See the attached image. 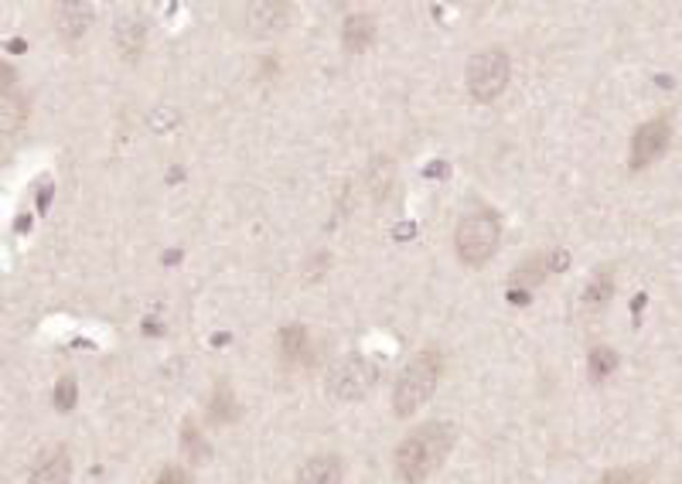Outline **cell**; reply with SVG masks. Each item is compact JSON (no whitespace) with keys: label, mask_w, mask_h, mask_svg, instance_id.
Instances as JSON below:
<instances>
[{"label":"cell","mask_w":682,"mask_h":484,"mask_svg":"<svg viewBox=\"0 0 682 484\" xmlns=\"http://www.w3.org/2000/svg\"><path fill=\"white\" fill-rule=\"evenodd\" d=\"M451 423H423L396 448V474L403 484H423L454 448Z\"/></svg>","instance_id":"6da1fadb"},{"label":"cell","mask_w":682,"mask_h":484,"mask_svg":"<svg viewBox=\"0 0 682 484\" xmlns=\"http://www.w3.org/2000/svg\"><path fill=\"white\" fill-rule=\"evenodd\" d=\"M0 109H4V130L14 134L24 124V103L11 90H4V103H0Z\"/></svg>","instance_id":"5bb4252c"},{"label":"cell","mask_w":682,"mask_h":484,"mask_svg":"<svg viewBox=\"0 0 682 484\" xmlns=\"http://www.w3.org/2000/svg\"><path fill=\"white\" fill-rule=\"evenodd\" d=\"M287 4H250L246 8V24H250V31L253 34H273V31H280L287 24Z\"/></svg>","instance_id":"30bf717a"},{"label":"cell","mask_w":682,"mask_h":484,"mask_svg":"<svg viewBox=\"0 0 682 484\" xmlns=\"http://www.w3.org/2000/svg\"><path fill=\"white\" fill-rule=\"evenodd\" d=\"M154 484H188V474L181 467H165L154 477Z\"/></svg>","instance_id":"e0dca14e"},{"label":"cell","mask_w":682,"mask_h":484,"mask_svg":"<svg viewBox=\"0 0 682 484\" xmlns=\"http://www.w3.org/2000/svg\"><path fill=\"white\" fill-rule=\"evenodd\" d=\"M280 348H284V358L287 361H297L304 351H307V335H304V328H284L280 332Z\"/></svg>","instance_id":"4fadbf2b"},{"label":"cell","mask_w":682,"mask_h":484,"mask_svg":"<svg viewBox=\"0 0 682 484\" xmlns=\"http://www.w3.org/2000/svg\"><path fill=\"white\" fill-rule=\"evenodd\" d=\"M93 21V4H78V0H65V4L55 8V31L65 38V42H78Z\"/></svg>","instance_id":"52a82bcc"},{"label":"cell","mask_w":682,"mask_h":484,"mask_svg":"<svg viewBox=\"0 0 682 484\" xmlns=\"http://www.w3.org/2000/svg\"><path fill=\"white\" fill-rule=\"evenodd\" d=\"M600 484H641V477L634 471H611V474H605Z\"/></svg>","instance_id":"ac0fdd59"},{"label":"cell","mask_w":682,"mask_h":484,"mask_svg":"<svg viewBox=\"0 0 682 484\" xmlns=\"http://www.w3.org/2000/svg\"><path fill=\"white\" fill-rule=\"evenodd\" d=\"M672 140V124L669 116H659V119H649V124H641L634 130V140H631V168H649L652 160H659L665 154Z\"/></svg>","instance_id":"8992f818"},{"label":"cell","mask_w":682,"mask_h":484,"mask_svg":"<svg viewBox=\"0 0 682 484\" xmlns=\"http://www.w3.org/2000/svg\"><path fill=\"white\" fill-rule=\"evenodd\" d=\"M508 55L502 49H485L468 62V93L474 103H495L508 86Z\"/></svg>","instance_id":"277c9868"},{"label":"cell","mask_w":682,"mask_h":484,"mask_svg":"<svg viewBox=\"0 0 682 484\" xmlns=\"http://www.w3.org/2000/svg\"><path fill=\"white\" fill-rule=\"evenodd\" d=\"M72 474V461L65 448H52L42 457L34 461L31 467V484H69Z\"/></svg>","instance_id":"ba28073f"},{"label":"cell","mask_w":682,"mask_h":484,"mask_svg":"<svg viewBox=\"0 0 682 484\" xmlns=\"http://www.w3.org/2000/svg\"><path fill=\"white\" fill-rule=\"evenodd\" d=\"M376 18L373 14H352L342 28V42L348 52H366L376 42Z\"/></svg>","instance_id":"8fae6325"},{"label":"cell","mask_w":682,"mask_h":484,"mask_svg":"<svg viewBox=\"0 0 682 484\" xmlns=\"http://www.w3.org/2000/svg\"><path fill=\"white\" fill-rule=\"evenodd\" d=\"M144 45V24L140 18H124L119 21V49H124L127 55H137Z\"/></svg>","instance_id":"7c38bea8"},{"label":"cell","mask_w":682,"mask_h":484,"mask_svg":"<svg viewBox=\"0 0 682 484\" xmlns=\"http://www.w3.org/2000/svg\"><path fill=\"white\" fill-rule=\"evenodd\" d=\"M72 396H75V386H72V382H62L59 392H55V399H59V407H62V410L72 407Z\"/></svg>","instance_id":"d6986e66"},{"label":"cell","mask_w":682,"mask_h":484,"mask_svg":"<svg viewBox=\"0 0 682 484\" xmlns=\"http://www.w3.org/2000/svg\"><path fill=\"white\" fill-rule=\"evenodd\" d=\"M297 484H342V461L335 454H317L297 471Z\"/></svg>","instance_id":"9c48e42d"},{"label":"cell","mask_w":682,"mask_h":484,"mask_svg":"<svg viewBox=\"0 0 682 484\" xmlns=\"http://www.w3.org/2000/svg\"><path fill=\"white\" fill-rule=\"evenodd\" d=\"M611 301V273L605 276H594V284L587 291V304L590 307H600V304H608Z\"/></svg>","instance_id":"2e32d148"},{"label":"cell","mask_w":682,"mask_h":484,"mask_svg":"<svg viewBox=\"0 0 682 484\" xmlns=\"http://www.w3.org/2000/svg\"><path fill=\"white\" fill-rule=\"evenodd\" d=\"M615 366H618V355H615L611 348H594V351H590V376H594V379L611 376Z\"/></svg>","instance_id":"9a60e30c"},{"label":"cell","mask_w":682,"mask_h":484,"mask_svg":"<svg viewBox=\"0 0 682 484\" xmlns=\"http://www.w3.org/2000/svg\"><path fill=\"white\" fill-rule=\"evenodd\" d=\"M440 372H444V361L433 348L420 351L410 366L399 372L396 386H392V410L396 417H413L423 402L433 396L437 382H440Z\"/></svg>","instance_id":"7a4b0ae2"},{"label":"cell","mask_w":682,"mask_h":484,"mask_svg":"<svg viewBox=\"0 0 682 484\" xmlns=\"http://www.w3.org/2000/svg\"><path fill=\"white\" fill-rule=\"evenodd\" d=\"M499 242H502V222L492 209H474L458 222L454 250L464 266H485L499 253Z\"/></svg>","instance_id":"3957f363"},{"label":"cell","mask_w":682,"mask_h":484,"mask_svg":"<svg viewBox=\"0 0 682 484\" xmlns=\"http://www.w3.org/2000/svg\"><path fill=\"white\" fill-rule=\"evenodd\" d=\"M376 379H379V369H376L373 358L348 355L328 376V396L338 399V402H358V399H366L373 392Z\"/></svg>","instance_id":"5b68a950"}]
</instances>
